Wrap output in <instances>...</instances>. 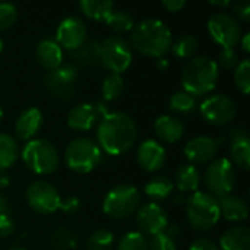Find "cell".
I'll list each match as a JSON object with an SVG mask.
<instances>
[{"label": "cell", "instance_id": "9", "mask_svg": "<svg viewBox=\"0 0 250 250\" xmlns=\"http://www.w3.org/2000/svg\"><path fill=\"white\" fill-rule=\"evenodd\" d=\"M132 47L119 35L108 37L100 42V62L111 73L122 75L132 64Z\"/></svg>", "mask_w": 250, "mask_h": 250}, {"label": "cell", "instance_id": "14", "mask_svg": "<svg viewBox=\"0 0 250 250\" xmlns=\"http://www.w3.org/2000/svg\"><path fill=\"white\" fill-rule=\"evenodd\" d=\"M86 35L88 29L83 21L76 16H69L59 23L54 41L60 47L75 51L86 42Z\"/></svg>", "mask_w": 250, "mask_h": 250}, {"label": "cell", "instance_id": "44", "mask_svg": "<svg viewBox=\"0 0 250 250\" xmlns=\"http://www.w3.org/2000/svg\"><path fill=\"white\" fill-rule=\"evenodd\" d=\"M189 250H220V249H218V246H217L212 240H209V239H196V240L190 245Z\"/></svg>", "mask_w": 250, "mask_h": 250}, {"label": "cell", "instance_id": "11", "mask_svg": "<svg viewBox=\"0 0 250 250\" xmlns=\"http://www.w3.org/2000/svg\"><path fill=\"white\" fill-rule=\"evenodd\" d=\"M201 116L212 126H226L236 117L237 108L234 101L224 94H214L205 98L199 105Z\"/></svg>", "mask_w": 250, "mask_h": 250}, {"label": "cell", "instance_id": "5", "mask_svg": "<svg viewBox=\"0 0 250 250\" xmlns=\"http://www.w3.org/2000/svg\"><path fill=\"white\" fill-rule=\"evenodd\" d=\"M23 164L35 174L45 176L56 171L60 163L57 148L47 139H31L21 152Z\"/></svg>", "mask_w": 250, "mask_h": 250}, {"label": "cell", "instance_id": "40", "mask_svg": "<svg viewBox=\"0 0 250 250\" xmlns=\"http://www.w3.org/2000/svg\"><path fill=\"white\" fill-rule=\"evenodd\" d=\"M239 54L234 48H223L218 54L217 66H221L226 70H234L239 64Z\"/></svg>", "mask_w": 250, "mask_h": 250}, {"label": "cell", "instance_id": "25", "mask_svg": "<svg viewBox=\"0 0 250 250\" xmlns=\"http://www.w3.org/2000/svg\"><path fill=\"white\" fill-rule=\"evenodd\" d=\"M174 186L180 192H196L201 185V173L192 164H183L174 174Z\"/></svg>", "mask_w": 250, "mask_h": 250}, {"label": "cell", "instance_id": "20", "mask_svg": "<svg viewBox=\"0 0 250 250\" xmlns=\"http://www.w3.org/2000/svg\"><path fill=\"white\" fill-rule=\"evenodd\" d=\"M154 132L160 141L167 144H176L183 138L185 126L180 119L164 114L154 122Z\"/></svg>", "mask_w": 250, "mask_h": 250}, {"label": "cell", "instance_id": "51", "mask_svg": "<svg viewBox=\"0 0 250 250\" xmlns=\"http://www.w3.org/2000/svg\"><path fill=\"white\" fill-rule=\"evenodd\" d=\"M3 212H6V201H4V198L0 195V214H3Z\"/></svg>", "mask_w": 250, "mask_h": 250}, {"label": "cell", "instance_id": "24", "mask_svg": "<svg viewBox=\"0 0 250 250\" xmlns=\"http://www.w3.org/2000/svg\"><path fill=\"white\" fill-rule=\"evenodd\" d=\"M221 250H250V230L246 226H236L220 237Z\"/></svg>", "mask_w": 250, "mask_h": 250}, {"label": "cell", "instance_id": "37", "mask_svg": "<svg viewBox=\"0 0 250 250\" xmlns=\"http://www.w3.org/2000/svg\"><path fill=\"white\" fill-rule=\"evenodd\" d=\"M50 243L54 249L57 250H66L72 249L73 246H76V239L75 234L67 230V229H57L56 231H53L51 237H50Z\"/></svg>", "mask_w": 250, "mask_h": 250}, {"label": "cell", "instance_id": "53", "mask_svg": "<svg viewBox=\"0 0 250 250\" xmlns=\"http://www.w3.org/2000/svg\"><path fill=\"white\" fill-rule=\"evenodd\" d=\"M1 119H3V110H1V107H0V122H1Z\"/></svg>", "mask_w": 250, "mask_h": 250}, {"label": "cell", "instance_id": "41", "mask_svg": "<svg viewBox=\"0 0 250 250\" xmlns=\"http://www.w3.org/2000/svg\"><path fill=\"white\" fill-rule=\"evenodd\" d=\"M15 230V223L12 220V217L6 212L0 214V237L4 239L7 236H10Z\"/></svg>", "mask_w": 250, "mask_h": 250}, {"label": "cell", "instance_id": "42", "mask_svg": "<svg viewBox=\"0 0 250 250\" xmlns=\"http://www.w3.org/2000/svg\"><path fill=\"white\" fill-rule=\"evenodd\" d=\"M234 15L237 16V22L242 21V22H249L250 19V4L248 1H239L234 4Z\"/></svg>", "mask_w": 250, "mask_h": 250}, {"label": "cell", "instance_id": "3", "mask_svg": "<svg viewBox=\"0 0 250 250\" xmlns=\"http://www.w3.org/2000/svg\"><path fill=\"white\" fill-rule=\"evenodd\" d=\"M220 76L217 62L209 56L192 57L182 72L183 91L193 97L209 94L215 89Z\"/></svg>", "mask_w": 250, "mask_h": 250}, {"label": "cell", "instance_id": "50", "mask_svg": "<svg viewBox=\"0 0 250 250\" xmlns=\"http://www.w3.org/2000/svg\"><path fill=\"white\" fill-rule=\"evenodd\" d=\"M9 185V179L6 176H1L0 174V188H6Z\"/></svg>", "mask_w": 250, "mask_h": 250}, {"label": "cell", "instance_id": "30", "mask_svg": "<svg viewBox=\"0 0 250 250\" xmlns=\"http://www.w3.org/2000/svg\"><path fill=\"white\" fill-rule=\"evenodd\" d=\"M199 48V41L195 35L185 34L180 35L174 42H171V51L177 59H192Z\"/></svg>", "mask_w": 250, "mask_h": 250}, {"label": "cell", "instance_id": "26", "mask_svg": "<svg viewBox=\"0 0 250 250\" xmlns=\"http://www.w3.org/2000/svg\"><path fill=\"white\" fill-rule=\"evenodd\" d=\"M79 7L89 19L105 22L114 10V3L110 0H81Z\"/></svg>", "mask_w": 250, "mask_h": 250}, {"label": "cell", "instance_id": "15", "mask_svg": "<svg viewBox=\"0 0 250 250\" xmlns=\"http://www.w3.org/2000/svg\"><path fill=\"white\" fill-rule=\"evenodd\" d=\"M186 160L195 166V164H207L215 160V155L218 152V142L211 136H196L190 139L185 148H183Z\"/></svg>", "mask_w": 250, "mask_h": 250}, {"label": "cell", "instance_id": "28", "mask_svg": "<svg viewBox=\"0 0 250 250\" xmlns=\"http://www.w3.org/2000/svg\"><path fill=\"white\" fill-rule=\"evenodd\" d=\"M19 158V146L13 136L0 132V171L10 168Z\"/></svg>", "mask_w": 250, "mask_h": 250}, {"label": "cell", "instance_id": "47", "mask_svg": "<svg viewBox=\"0 0 250 250\" xmlns=\"http://www.w3.org/2000/svg\"><path fill=\"white\" fill-rule=\"evenodd\" d=\"M209 4L217 6V7H227L230 1L229 0H209Z\"/></svg>", "mask_w": 250, "mask_h": 250}, {"label": "cell", "instance_id": "39", "mask_svg": "<svg viewBox=\"0 0 250 250\" xmlns=\"http://www.w3.org/2000/svg\"><path fill=\"white\" fill-rule=\"evenodd\" d=\"M148 250H177V245L173 237L163 231L157 236H152L151 242L148 243Z\"/></svg>", "mask_w": 250, "mask_h": 250}, {"label": "cell", "instance_id": "34", "mask_svg": "<svg viewBox=\"0 0 250 250\" xmlns=\"http://www.w3.org/2000/svg\"><path fill=\"white\" fill-rule=\"evenodd\" d=\"M114 243V234L110 230L98 229L86 240L88 250H110Z\"/></svg>", "mask_w": 250, "mask_h": 250}, {"label": "cell", "instance_id": "8", "mask_svg": "<svg viewBox=\"0 0 250 250\" xmlns=\"http://www.w3.org/2000/svg\"><path fill=\"white\" fill-rule=\"evenodd\" d=\"M204 183L208 190L207 193L217 199L231 195L236 185V170L231 161L227 158L212 160L205 170Z\"/></svg>", "mask_w": 250, "mask_h": 250}, {"label": "cell", "instance_id": "27", "mask_svg": "<svg viewBox=\"0 0 250 250\" xmlns=\"http://www.w3.org/2000/svg\"><path fill=\"white\" fill-rule=\"evenodd\" d=\"M174 189V183L171 179L166 176H155L149 179L144 188L145 195L154 201H164L167 199Z\"/></svg>", "mask_w": 250, "mask_h": 250}, {"label": "cell", "instance_id": "13", "mask_svg": "<svg viewBox=\"0 0 250 250\" xmlns=\"http://www.w3.org/2000/svg\"><path fill=\"white\" fill-rule=\"evenodd\" d=\"M136 226L139 229L141 234L148 236H157L168 227V217L163 207H160L157 202H149L142 205L135 215Z\"/></svg>", "mask_w": 250, "mask_h": 250}, {"label": "cell", "instance_id": "2", "mask_svg": "<svg viewBox=\"0 0 250 250\" xmlns=\"http://www.w3.org/2000/svg\"><path fill=\"white\" fill-rule=\"evenodd\" d=\"M173 42V35L170 28L161 19H144L136 23L130 34V47L138 53L161 59L164 57Z\"/></svg>", "mask_w": 250, "mask_h": 250}, {"label": "cell", "instance_id": "7", "mask_svg": "<svg viewBox=\"0 0 250 250\" xmlns=\"http://www.w3.org/2000/svg\"><path fill=\"white\" fill-rule=\"evenodd\" d=\"M141 202L139 190L132 185H119L114 186L105 195L103 201V211L105 215L122 220L127 218L138 211Z\"/></svg>", "mask_w": 250, "mask_h": 250}, {"label": "cell", "instance_id": "21", "mask_svg": "<svg viewBox=\"0 0 250 250\" xmlns=\"http://www.w3.org/2000/svg\"><path fill=\"white\" fill-rule=\"evenodd\" d=\"M98 113L94 104H78L67 114V125L70 129L78 132H86L92 129L98 119Z\"/></svg>", "mask_w": 250, "mask_h": 250}, {"label": "cell", "instance_id": "38", "mask_svg": "<svg viewBox=\"0 0 250 250\" xmlns=\"http://www.w3.org/2000/svg\"><path fill=\"white\" fill-rule=\"evenodd\" d=\"M18 19V9L15 4L1 1L0 3V31L10 28Z\"/></svg>", "mask_w": 250, "mask_h": 250}, {"label": "cell", "instance_id": "22", "mask_svg": "<svg viewBox=\"0 0 250 250\" xmlns=\"http://www.w3.org/2000/svg\"><path fill=\"white\" fill-rule=\"evenodd\" d=\"M35 54H37L38 63L50 72L57 69L63 62V50L51 38H45V40L40 41L37 45Z\"/></svg>", "mask_w": 250, "mask_h": 250}, {"label": "cell", "instance_id": "6", "mask_svg": "<svg viewBox=\"0 0 250 250\" xmlns=\"http://www.w3.org/2000/svg\"><path fill=\"white\" fill-rule=\"evenodd\" d=\"M103 158V151L95 141L89 138H76L70 141L64 151L66 166L79 174L92 171Z\"/></svg>", "mask_w": 250, "mask_h": 250}, {"label": "cell", "instance_id": "52", "mask_svg": "<svg viewBox=\"0 0 250 250\" xmlns=\"http://www.w3.org/2000/svg\"><path fill=\"white\" fill-rule=\"evenodd\" d=\"M3 47H4V45H3V40L0 38V53H1V50H3Z\"/></svg>", "mask_w": 250, "mask_h": 250}, {"label": "cell", "instance_id": "36", "mask_svg": "<svg viewBox=\"0 0 250 250\" xmlns=\"http://www.w3.org/2000/svg\"><path fill=\"white\" fill-rule=\"evenodd\" d=\"M234 82L236 86L242 91V94L248 95L250 91V60L246 57L239 62L234 69Z\"/></svg>", "mask_w": 250, "mask_h": 250}, {"label": "cell", "instance_id": "1", "mask_svg": "<svg viewBox=\"0 0 250 250\" xmlns=\"http://www.w3.org/2000/svg\"><path fill=\"white\" fill-rule=\"evenodd\" d=\"M138 129L133 119L123 111L107 113L97 129L98 146L108 155L117 157L130 151L136 142Z\"/></svg>", "mask_w": 250, "mask_h": 250}, {"label": "cell", "instance_id": "12", "mask_svg": "<svg viewBox=\"0 0 250 250\" xmlns=\"http://www.w3.org/2000/svg\"><path fill=\"white\" fill-rule=\"evenodd\" d=\"M26 201L32 211L48 215L60 209L62 196L59 190L45 180H37L26 190Z\"/></svg>", "mask_w": 250, "mask_h": 250}, {"label": "cell", "instance_id": "46", "mask_svg": "<svg viewBox=\"0 0 250 250\" xmlns=\"http://www.w3.org/2000/svg\"><path fill=\"white\" fill-rule=\"evenodd\" d=\"M249 40H250V34H245V35H242V38H240L242 47H243V50H245L246 53H249V51H250Z\"/></svg>", "mask_w": 250, "mask_h": 250}, {"label": "cell", "instance_id": "4", "mask_svg": "<svg viewBox=\"0 0 250 250\" xmlns=\"http://www.w3.org/2000/svg\"><path fill=\"white\" fill-rule=\"evenodd\" d=\"M186 217L196 231H208L220 221L218 199L207 192H195L186 201Z\"/></svg>", "mask_w": 250, "mask_h": 250}, {"label": "cell", "instance_id": "35", "mask_svg": "<svg viewBox=\"0 0 250 250\" xmlns=\"http://www.w3.org/2000/svg\"><path fill=\"white\" fill-rule=\"evenodd\" d=\"M117 250H148V240L139 231H127L120 237Z\"/></svg>", "mask_w": 250, "mask_h": 250}, {"label": "cell", "instance_id": "43", "mask_svg": "<svg viewBox=\"0 0 250 250\" xmlns=\"http://www.w3.org/2000/svg\"><path fill=\"white\" fill-rule=\"evenodd\" d=\"M81 208V202L78 198L75 196H70V198H66V199H62V204H60V209H63L66 214H73V212H78Z\"/></svg>", "mask_w": 250, "mask_h": 250}, {"label": "cell", "instance_id": "18", "mask_svg": "<svg viewBox=\"0 0 250 250\" xmlns=\"http://www.w3.org/2000/svg\"><path fill=\"white\" fill-rule=\"evenodd\" d=\"M230 139V154L234 164L242 170H249L250 167V141L243 127H234L229 133Z\"/></svg>", "mask_w": 250, "mask_h": 250}, {"label": "cell", "instance_id": "10", "mask_svg": "<svg viewBox=\"0 0 250 250\" xmlns=\"http://www.w3.org/2000/svg\"><path fill=\"white\" fill-rule=\"evenodd\" d=\"M207 28L211 38L223 48H233L236 44L240 42L242 28L236 21V18H233L229 13L224 12L214 13L208 19Z\"/></svg>", "mask_w": 250, "mask_h": 250}, {"label": "cell", "instance_id": "23", "mask_svg": "<svg viewBox=\"0 0 250 250\" xmlns=\"http://www.w3.org/2000/svg\"><path fill=\"white\" fill-rule=\"evenodd\" d=\"M220 205V217H223L227 221L237 223L245 221L249 215L248 204L243 198L236 195H229L221 199H218Z\"/></svg>", "mask_w": 250, "mask_h": 250}, {"label": "cell", "instance_id": "32", "mask_svg": "<svg viewBox=\"0 0 250 250\" xmlns=\"http://www.w3.org/2000/svg\"><path fill=\"white\" fill-rule=\"evenodd\" d=\"M105 23L117 34L129 32L135 26L133 16L127 10H113V13L107 18Z\"/></svg>", "mask_w": 250, "mask_h": 250}, {"label": "cell", "instance_id": "19", "mask_svg": "<svg viewBox=\"0 0 250 250\" xmlns=\"http://www.w3.org/2000/svg\"><path fill=\"white\" fill-rule=\"evenodd\" d=\"M42 126V113L37 107L23 110L15 123L16 138L21 141H31Z\"/></svg>", "mask_w": 250, "mask_h": 250}, {"label": "cell", "instance_id": "29", "mask_svg": "<svg viewBox=\"0 0 250 250\" xmlns=\"http://www.w3.org/2000/svg\"><path fill=\"white\" fill-rule=\"evenodd\" d=\"M73 59L76 63H79L83 67H95L100 64V42L97 41H89L85 42L82 47L75 50Z\"/></svg>", "mask_w": 250, "mask_h": 250}, {"label": "cell", "instance_id": "17", "mask_svg": "<svg viewBox=\"0 0 250 250\" xmlns=\"http://www.w3.org/2000/svg\"><path fill=\"white\" fill-rule=\"evenodd\" d=\"M78 78V69L73 64H60L57 69L51 70L45 78V85L53 95L63 98L66 94L73 92V83Z\"/></svg>", "mask_w": 250, "mask_h": 250}, {"label": "cell", "instance_id": "45", "mask_svg": "<svg viewBox=\"0 0 250 250\" xmlns=\"http://www.w3.org/2000/svg\"><path fill=\"white\" fill-rule=\"evenodd\" d=\"M185 4H186L185 0H164L163 1L164 9L168 12H179L185 7Z\"/></svg>", "mask_w": 250, "mask_h": 250}, {"label": "cell", "instance_id": "49", "mask_svg": "<svg viewBox=\"0 0 250 250\" xmlns=\"http://www.w3.org/2000/svg\"><path fill=\"white\" fill-rule=\"evenodd\" d=\"M186 201H188V199H186L183 195H177V196L174 198V204H176V205H179V204L182 205V204H185Z\"/></svg>", "mask_w": 250, "mask_h": 250}, {"label": "cell", "instance_id": "33", "mask_svg": "<svg viewBox=\"0 0 250 250\" xmlns=\"http://www.w3.org/2000/svg\"><path fill=\"white\" fill-rule=\"evenodd\" d=\"M125 88V81L122 78V75H116V73H110L101 85V94L103 98L105 101H113L116 98H119L123 92Z\"/></svg>", "mask_w": 250, "mask_h": 250}, {"label": "cell", "instance_id": "54", "mask_svg": "<svg viewBox=\"0 0 250 250\" xmlns=\"http://www.w3.org/2000/svg\"><path fill=\"white\" fill-rule=\"evenodd\" d=\"M9 250H26V249H23V248H12V249H9Z\"/></svg>", "mask_w": 250, "mask_h": 250}, {"label": "cell", "instance_id": "16", "mask_svg": "<svg viewBox=\"0 0 250 250\" xmlns=\"http://www.w3.org/2000/svg\"><path fill=\"white\" fill-rule=\"evenodd\" d=\"M166 148L155 139L144 141L136 151V161L139 167L148 173H155L166 164Z\"/></svg>", "mask_w": 250, "mask_h": 250}, {"label": "cell", "instance_id": "48", "mask_svg": "<svg viewBox=\"0 0 250 250\" xmlns=\"http://www.w3.org/2000/svg\"><path fill=\"white\" fill-rule=\"evenodd\" d=\"M157 67H158L160 70H164V69H167V67H168V60H166L164 57H161V59H157Z\"/></svg>", "mask_w": 250, "mask_h": 250}, {"label": "cell", "instance_id": "31", "mask_svg": "<svg viewBox=\"0 0 250 250\" xmlns=\"http://www.w3.org/2000/svg\"><path fill=\"white\" fill-rule=\"evenodd\" d=\"M196 98L190 94H188L186 91H177L174 92L170 100H168V108L174 113V114H190L192 111H195L196 108Z\"/></svg>", "mask_w": 250, "mask_h": 250}]
</instances>
